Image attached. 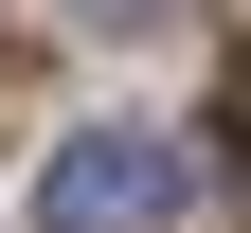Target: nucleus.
<instances>
[{
	"label": "nucleus",
	"instance_id": "obj_1",
	"mask_svg": "<svg viewBox=\"0 0 251 233\" xmlns=\"http://www.w3.org/2000/svg\"><path fill=\"white\" fill-rule=\"evenodd\" d=\"M179 215V144L162 126H72L36 161V233H162Z\"/></svg>",
	"mask_w": 251,
	"mask_h": 233
},
{
	"label": "nucleus",
	"instance_id": "obj_3",
	"mask_svg": "<svg viewBox=\"0 0 251 233\" xmlns=\"http://www.w3.org/2000/svg\"><path fill=\"white\" fill-rule=\"evenodd\" d=\"M72 18H108V36H144V18H162V0H72Z\"/></svg>",
	"mask_w": 251,
	"mask_h": 233
},
{
	"label": "nucleus",
	"instance_id": "obj_2",
	"mask_svg": "<svg viewBox=\"0 0 251 233\" xmlns=\"http://www.w3.org/2000/svg\"><path fill=\"white\" fill-rule=\"evenodd\" d=\"M215 126H233V180H251V54H233V90H215Z\"/></svg>",
	"mask_w": 251,
	"mask_h": 233
}]
</instances>
